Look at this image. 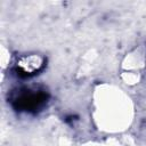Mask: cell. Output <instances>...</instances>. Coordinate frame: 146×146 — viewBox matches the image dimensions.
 I'll return each instance as SVG.
<instances>
[{
	"label": "cell",
	"mask_w": 146,
	"mask_h": 146,
	"mask_svg": "<svg viewBox=\"0 0 146 146\" xmlns=\"http://www.w3.org/2000/svg\"><path fill=\"white\" fill-rule=\"evenodd\" d=\"M41 65H42V58L35 55L24 57L17 64L18 70L25 74H32L33 72L38 71L41 67Z\"/></svg>",
	"instance_id": "obj_2"
},
{
	"label": "cell",
	"mask_w": 146,
	"mask_h": 146,
	"mask_svg": "<svg viewBox=\"0 0 146 146\" xmlns=\"http://www.w3.org/2000/svg\"><path fill=\"white\" fill-rule=\"evenodd\" d=\"M97 120L107 130L124 129L130 122V102L119 90L107 89L99 91L97 99Z\"/></svg>",
	"instance_id": "obj_1"
}]
</instances>
